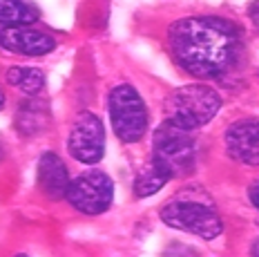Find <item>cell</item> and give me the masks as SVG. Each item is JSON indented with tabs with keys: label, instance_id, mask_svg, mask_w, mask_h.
<instances>
[{
	"label": "cell",
	"instance_id": "cell-1",
	"mask_svg": "<svg viewBox=\"0 0 259 257\" xmlns=\"http://www.w3.org/2000/svg\"><path fill=\"white\" fill-rule=\"evenodd\" d=\"M177 65L197 78H219L235 63L239 29L217 16H190L170 27Z\"/></svg>",
	"mask_w": 259,
	"mask_h": 257
},
{
	"label": "cell",
	"instance_id": "cell-2",
	"mask_svg": "<svg viewBox=\"0 0 259 257\" xmlns=\"http://www.w3.org/2000/svg\"><path fill=\"white\" fill-rule=\"evenodd\" d=\"M221 96L208 85H183L165 101V121L181 130H194L214 119Z\"/></svg>",
	"mask_w": 259,
	"mask_h": 257
},
{
	"label": "cell",
	"instance_id": "cell-3",
	"mask_svg": "<svg viewBox=\"0 0 259 257\" xmlns=\"http://www.w3.org/2000/svg\"><path fill=\"white\" fill-rule=\"evenodd\" d=\"M152 163L165 170L170 177L188 175L194 168V141L188 130L161 123L152 139Z\"/></svg>",
	"mask_w": 259,
	"mask_h": 257
},
{
	"label": "cell",
	"instance_id": "cell-4",
	"mask_svg": "<svg viewBox=\"0 0 259 257\" xmlns=\"http://www.w3.org/2000/svg\"><path fill=\"white\" fill-rule=\"evenodd\" d=\"M161 219L172 228L199 235L203 239L219 237L224 230L217 208L206 199H175L161 210Z\"/></svg>",
	"mask_w": 259,
	"mask_h": 257
},
{
	"label": "cell",
	"instance_id": "cell-5",
	"mask_svg": "<svg viewBox=\"0 0 259 257\" xmlns=\"http://www.w3.org/2000/svg\"><path fill=\"white\" fill-rule=\"evenodd\" d=\"M107 108H110L112 127L123 143H137L145 135L148 110L141 94L132 85H118L112 90Z\"/></svg>",
	"mask_w": 259,
	"mask_h": 257
},
{
	"label": "cell",
	"instance_id": "cell-6",
	"mask_svg": "<svg viewBox=\"0 0 259 257\" xmlns=\"http://www.w3.org/2000/svg\"><path fill=\"white\" fill-rule=\"evenodd\" d=\"M65 199L83 215H101L112 206L114 184L101 170H90V173H83L69 181Z\"/></svg>",
	"mask_w": 259,
	"mask_h": 257
},
{
	"label": "cell",
	"instance_id": "cell-7",
	"mask_svg": "<svg viewBox=\"0 0 259 257\" xmlns=\"http://www.w3.org/2000/svg\"><path fill=\"white\" fill-rule=\"evenodd\" d=\"M67 148L76 161L96 163L105 152V127L101 119L92 112H83L76 116L67 139Z\"/></svg>",
	"mask_w": 259,
	"mask_h": 257
},
{
	"label": "cell",
	"instance_id": "cell-8",
	"mask_svg": "<svg viewBox=\"0 0 259 257\" xmlns=\"http://www.w3.org/2000/svg\"><path fill=\"white\" fill-rule=\"evenodd\" d=\"M226 150L235 161L259 165V119L235 121L226 132Z\"/></svg>",
	"mask_w": 259,
	"mask_h": 257
},
{
	"label": "cell",
	"instance_id": "cell-9",
	"mask_svg": "<svg viewBox=\"0 0 259 257\" xmlns=\"http://www.w3.org/2000/svg\"><path fill=\"white\" fill-rule=\"evenodd\" d=\"M0 47L23 56H42L56 47V40L45 31L20 25V27H5L0 31Z\"/></svg>",
	"mask_w": 259,
	"mask_h": 257
},
{
	"label": "cell",
	"instance_id": "cell-10",
	"mask_svg": "<svg viewBox=\"0 0 259 257\" xmlns=\"http://www.w3.org/2000/svg\"><path fill=\"white\" fill-rule=\"evenodd\" d=\"M69 175L63 159L54 152H45L38 161V186L50 199H65L69 188Z\"/></svg>",
	"mask_w": 259,
	"mask_h": 257
},
{
	"label": "cell",
	"instance_id": "cell-11",
	"mask_svg": "<svg viewBox=\"0 0 259 257\" xmlns=\"http://www.w3.org/2000/svg\"><path fill=\"white\" fill-rule=\"evenodd\" d=\"M34 20H36V12L25 0H0V23L5 27L31 25Z\"/></svg>",
	"mask_w": 259,
	"mask_h": 257
},
{
	"label": "cell",
	"instance_id": "cell-12",
	"mask_svg": "<svg viewBox=\"0 0 259 257\" xmlns=\"http://www.w3.org/2000/svg\"><path fill=\"white\" fill-rule=\"evenodd\" d=\"M170 179L172 177L165 173V170H161L156 163H150L148 168H143L141 173L137 175V179H134V192H137V197H150V195H154V192H159Z\"/></svg>",
	"mask_w": 259,
	"mask_h": 257
},
{
	"label": "cell",
	"instance_id": "cell-13",
	"mask_svg": "<svg viewBox=\"0 0 259 257\" xmlns=\"http://www.w3.org/2000/svg\"><path fill=\"white\" fill-rule=\"evenodd\" d=\"M7 83L23 90L25 94L34 96L45 88V76H42V72L36 67H12L7 72Z\"/></svg>",
	"mask_w": 259,
	"mask_h": 257
},
{
	"label": "cell",
	"instance_id": "cell-14",
	"mask_svg": "<svg viewBox=\"0 0 259 257\" xmlns=\"http://www.w3.org/2000/svg\"><path fill=\"white\" fill-rule=\"evenodd\" d=\"M250 201H252V203H255V206L259 208V184H257L255 188L250 190Z\"/></svg>",
	"mask_w": 259,
	"mask_h": 257
},
{
	"label": "cell",
	"instance_id": "cell-15",
	"mask_svg": "<svg viewBox=\"0 0 259 257\" xmlns=\"http://www.w3.org/2000/svg\"><path fill=\"white\" fill-rule=\"evenodd\" d=\"M250 14H252V20H255V23L259 25V3H257V7L250 9Z\"/></svg>",
	"mask_w": 259,
	"mask_h": 257
},
{
	"label": "cell",
	"instance_id": "cell-16",
	"mask_svg": "<svg viewBox=\"0 0 259 257\" xmlns=\"http://www.w3.org/2000/svg\"><path fill=\"white\" fill-rule=\"evenodd\" d=\"M252 253H255V255H259V244H255V246H252Z\"/></svg>",
	"mask_w": 259,
	"mask_h": 257
},
{
	"label": "cell",
	"instance_id": "cell-17",
	"mask_svg": "<svg viewBox=\"0 0 259 257\" xmlns=\"http://www.w3.org/2000/svg\"><path fill=\"white\" fill-rule=\"evenodd\" d=\"M3 103H5V94L0 92V105H3Z\"/></svg>",
	"mask_w": 259,
	"mask_h": 257
},
{
	"label": "cell",
	"instance_id": "cell-18",
	"mask_svg": "<svg viewBox=\"0 0 259 257\" xmlns=\"http://www.w3.org/2000/svg\"><path fill=\"white\" fill-rule=\"evenodd\" d=\"M0 159H3V148H0Z\"/></svg>",
	"mask_w": 259,
	"mask_h": 257
}]
</instances>
